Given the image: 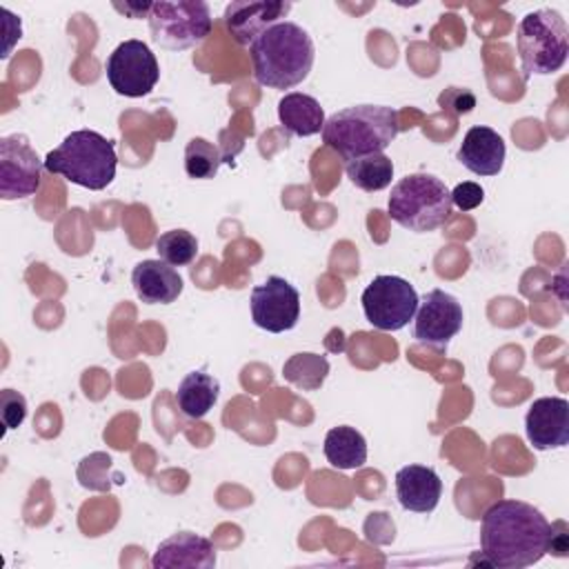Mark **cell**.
<instances>
[{
    "instance_id": "6da1fadb",
    "label": "cell",
    "mask_w": 569,
    "mask_h": 569,
    "mask_svg": "<svg viewBox=\"0 0 569 569\" xmlns=\"http://www.w3.org/2000/svg\"><path fill=\"white\" fill-rule=\"evenodd\" d=\"M549 520L529 502L498 500L482 513V560L498 569H525L549 553Z\"/></svg>"
},
{
    "instance_id": "7a4b0ae2",
    "label": "cell",
    "mask_w": 569,
    "mask_h": 569,
    "mask_svg": "<svg viewBox=\"0 0 569 569\" xmlns=\"http://www.w3.org/2000/svg\"><path fill=\"white\" fill-rule=\"evenodd\" d=\"M249 56L253 78L262 87L291 89L309 76L316 49L311 36L300 24L280 20L251 42Z\"/></svg>"
},
{
    "instance_id": "3957f363",
    "label": "cell",
    "mask_w": 569,
    "mask_h": 569,
    "mask_svg": "<svg viewBox=\"0 0 569 569\" xmlns=\"http://www.w3.org/2000/svg\"><path fill=\"white\" fill-rule=\"evenodd\" d=\"M398 111L385 104H353L331 113L322 127V142L351 162L369 153H382L398 136Z\"/></svg>"
},
{
    "instance_id": "277c9868",
    "label": "cell",
    "mask_w": 569,
    "mask_h": 569,
    "mask_svg": "<svg viewBox=\"0 0 569 569\" xmlns=\"http://www.w3.org/2000/svg\"><path fill=\"white\" fill-rule=\"evenodd\" d=\"M118 156L113 142L93 129L71 131L53 151L44 158L49 173L62 176L64 180L100 191L116 178Z\"/></svg>"
},
{
    "instance_id": "5b68a950",
    "label": "cell",
    "mask_w": 569,
    "mask_h": 569,
    "mask_svg": "<svg viewBox=\"0 0 569 569\" xmlns=\"http://www.w3.org/2000/svg\"><path fill=\"white\" fill-rule=\"evenodd\" d=\"M391 220L400 227L427 233L442 227L453 209L451 191L431 173H411L391 187L387 202Z\"/></svg>"
},
{
    "instance_id": "8992f818",
    "label": "cell",
    "mask_w": 569,
    "mask_h": 569,
    "mask_svg": "<svg viewBox=\"0 0 569 569\" xmlns=\"http://www.w3.org/2000/svg\"><path fill=\"white\" fill-rule=\"evenodd\" d=\"M516 42L525 76L556 73L569 56L567 22L553 9L529 11L518 24Z\"/></svg>"
},
{
    "instance_id": "52a82bcc",
    "label": "cell",
    "mask_w": 569,
    "mask_h": 569,
    "mask_svg": "<svg viewBox=\"0 0 569 569\" xmlns=\"http://www.w3.org/2000/svg\"><path fill=\"white\" fill-rule=\"evenodd\" d=\"M147 20L151 40L167 51H184L198 47L213 27L209 4L200 0L151 2Z\"/></svg>"
},
{
    "instance_id": "ba28073f",
    "label": "cell",
    "mask_w": 569,
    "mask_h": 569,
    "mask_svg": "<svg viewBox=\"0 0 569 569\" xmlns=\"http://www.w3.org/2000/svg\"><path fill=\"white\" fill-rule=\"evenodd\" d=\"M360 302L371 327L380 331H398L413 320L420 298L409 280L400 276H376L365 287Z\"/></svg>"
},
{
    "instance_id": "9c48e42d",
    "label": "cell",
    "mask_w": 569,
    "mask_h": 569,
    "mask_svg": "<svg viewBox=\"0 0 569 569\" xmlns=\"http://www.w3.org/2000/svg\"><path fill=\"white\" fill-rule=\"evenodd\" d=\"M104 71L111 89L124 98H142L151 93L160 78L153 51L147 42L136 38L120 42L109 53Z\"/></svg>"
},
{
    "instance_id": "30bf717a",
    "label": "cell",
    "mask_w": 569,
    "mask_h": 569,
    "mask_svg": "<svg viewBox=\"0 0 569 569\" xmlns=\"http://www.w3.org/2000/svg\"><path fill=\"white\" fill-rule=\"evenodd\" d=\"M42 167L44 160L24 136H4L0 140V196L4 200L33 196L42 184Z\"/></svg>"
},
{
    "instance_id": "8fae6325",
    "label": "cell",
    "mask_w": 569,
    "mask_h": 569,
    "mask_svg": "<svg viewBox=\"0 0 569 569\" xmlns=\"http://www.w3.org/2000/svg\"><path fill=\"white\" fill-rule=\"evenodd\" d=\"M249 302L253 325L269 333H282L298 325L300 293L280 276H269L262 284L253 287Z\"/></svg>"
},
{
    "instance_id": "7c38bea8",
    "label": "cell",
    "mask_w": 569,
    "mask_h": 569,
    "mask_svg": "<svg viewBox=\"0 0 569 569\" xmlns=\"http://www.w3.org/2000/svg\"><path fill=\"white\" fill-rule=\"evenodd\" d=\"M462 329V305L456 296L431 289L418 302L413 316V338L420 345L445 349L447 342Z\"/></svg>"
},
{
    "instance_id": "4fadbf2b",
    "label": "cell",
    "mask_w": 569,
    "mask_h": 569,
    "mask_svg": "<svg viewBox=\"0 0 569 569\" xmlns=\"http://www.w3.org/2000/svg\"><path fill=\"white\" fill-rule=\"evenodd\" d=\"M525 431L538 451L565 447L569 442V402L560 396L533 400L525 416Z\"/></svg>"
},
{
    "instance_id": "5bb4252c",
    "label": "cell",
    "mask_w": 569,
    "mask_h": 569,
    "mask_svg": "<svg viewBox=\"0 0 569 569\" xmlns=\"http://www.w3.org/2000/svg\"><path fill=\"white\" fill-rule=\"evenodd\" d=\"M291 11V2L282 0H262V2H231L224 9L227 31L238 44H249L264 33L269 27L278 24Z\"/></svg>"
},
{
    "instance_id": "9a60e30c",
    "label": "cell",
    "mask_w": 569,
    "mask_h": 569,
    "mask_svg": "<svg viewBox=\"0 0 569 569\" xmlns=\"http://www.w3.org/2000/svg\"><path fill=\"white\" fill-rule=\"evenodd\" d=\"M216 565V551L209 538L191 531H178L162 540L151 558L153 569H211Z\"/></svg>"
},
{
    "instance_id": "2e32d148",
    "label": "cell",
    "mask_w": 569,
    "mask_h": 569,
    "mask_svg": "<svg viewBox=\"0 0 569 569\" xmlns=\"http://www.w3.org/2000/svg\"><path fill=\"white\" fill-rule=\"evenodd\" d=\"M396 496L402 509L413 513H429L440 502L442 480L433 467L407 465L396 473Z\"/></svg>"
},
{
    "instance_id": "e0dca14e",
    "label": "cell",
    "mask_w": 569,
    "mask_h": 569,
    "mask_svg": "<svg viewBox=\"0 0 569 569\" xmlns=\"http://www.w3.org/2000/svg\"><path fill=\"white\" fill-rule=\"evenodd\" d=\"M505 140L491 127H471L458 149V160L476 176H498L505 164Z\"/></svg>"
},
{
    "instance_id": "ac0fdd59",
    "label": "cell",
    "mask_w": 569,
    "mask_h": 569,
    "mask_svg": "<svg viewBox=\"0 0 569 569\" xmlns=\"http://www.w3.org/2000/svg\"><path fill=\"white\" fill-rule=\"evenodd\" d=\"M136 296L144 305H169L182 293L180 273L164 260H142L131 271Z\"/></svg>"
},
{
    "instance_id": "d6986e66",
    "label": "cell",
    "mask_w": 569,
    "mask_h": 569,
    "mask_svg": "<svg viewBox=\"0 0 569 569\" xmlns=\"http://www.w3.org/2000/svg\"><path fill=\"white\" fill-rule=\"evenodd\" d=\"M278 120L280 124L300 138H309L322 131L325 127V111L320 102L309 93H284L278 102Z\"/></svg>"
},
{
    "instance_id": "ffe728a7",
    "label": "cell",
    "mask_w": 569,
    "mask_h": 569,
    "mask_svg": "<svg viewBox=\"0 0 569 569\" xmlns=\"http://www.w3.org/2000/svg\"><path fill=\"white\" fill-rule=\"evenodd\" d=\"M220 396V382L211 373L198 369L189 371L176 391V405L187 418H204Z\"/></svg>"
},
{
    "instance_id": "44dd1931",
    "label": "cell",
    "mask_w": 569,
    "mask_h": 569,
    "mask_svg": "<svg viewBox=\"0 0 569 569\" xmlns=\"http://www.w3.org/2000/svg\"><path fill=\"white\" fill-rule=\"evenodd\" d=\"M325 458L336 469H358L367 462V440L349 425L333 427L325 436Z\"/></svg>"
},
{
    "instance_id": "7402d4cb",
    "label": "cell",
    "mask_w": 569,
    "mask_h": 569,
    "mask_svg": "<svg viewBox=\"0 0 569 569\" xmlns=\"http://www.w3.org/2000/svg\"><path fill=\"white\" fill-rule=\"evenodd\" d=\"M327 376H329V360L322 353L300 351L289 356L282 365V378L302 391L320 389Z\"/></svg>"
},
{
    "instance_id": "603a6c76",
    "label": "cell",
    "mask_w": 569,
    "mask_h": 569,
    "mask_svg": "<svg viewBox=\"0 0 569 569\" xmlns=\"http://www.w3.org/2000/svg\"><path fill=\"white\" fill-rule=\"evenodd\" d=\"M347 178L362 191H380L391 184L393 162L385 153H369L347 162Z\"/></svg>"
},
{
    "instance_id": "cb8c5ba5",
    "label": "cell",
    "mask_w": 569,
    "mask_h": 569,
    "mask_svg": "<svg viewBox=\"0 0 569 569\" xmlns=\"http://www.w3.org/2000/svg\"><path fill=\"white\" fill-rule=\"evenodd\" d=\"M220 162L224 158L220 156L218 147L204 138H191L184 147V171L193 180H209L218 173Z\"/></svg>"
},
{
    "instance_id": "d4e9b609",
    "label": "cell",
    "mask_w": 569,
    "mask_h": 569,
    "mask_svg": "<svg viewBox=\"0 0 569 569\" xmlns=\"http://www.w3.org/2000/svg\"><path fill=\"white\" fill-rule=\"evenodd\" d=\"M156 251L171 267H184L198 253V238L187 229H171L156 238Z\"/></svg>"
},
{
    "instance_id": "484cf974",
    "label": "cell",
    "mask_w": 569,
    "mask_h": 569,
    "mask_svg": "<svg viewBox=\"0 0 569 569\" xmlns=\"http://www.w3.org/2000/svg\"><path fill=\"white\" fill-rule=\"evenodd\" d=\"M0 407H2V422L4 429H16L24 422L27 418V400L22 393L13 389H2L0 391Z\"/></svg>"
},
{
    "instance_id": "4316f807",
    "label": "cell",
    "mask_w": 569,
    "mask_h": 569,
    "mask_svg": "<svg viewBox=\"0 0 569 569\" xmlns=\"http://www.w3.org/2000/svg\"><path fill=\"white\" fill-rule=\"evenodd\" d=\"M440 107L447 109V111H453L456 116L460 113H469L473 107H476V98L471 91L467 89H458V87H449L445 89V93H440L438 98Z\"/></svg>"
},
{
    "instance_id": "83f0119b",
    "label": "cell",
    "mask_w": 569,
    "mask_h": 569,
    "mask_svg": "<svg viewBox=\"0 0 569 569\" xmlns=\"http://www.w3.org/2000/svg\"><path fill=\"white\" fill-rule=\"evenodd\" d=\"M485 200V191L480 184L476 182H460L451 189V202L460 209V211H471L476 209L480 202Z\"/></svg>"
},
{
    "instance_id": "f1b7e54d",
    "label": "cell",
    "mask_w": 569,
    "mask_h": 569,
    "mask_svg": "<svg viewBox=\"0 0 569 569\" xmlns=\"http://www.w3.org/2000/svg\"><path fill=\"white\" fill-rule=\"evenodd\" d=\"M549 527H551L549 553L565 558V556H567V522H565V520H556V522H551Z\"/></svg>"
}]
</instances>
